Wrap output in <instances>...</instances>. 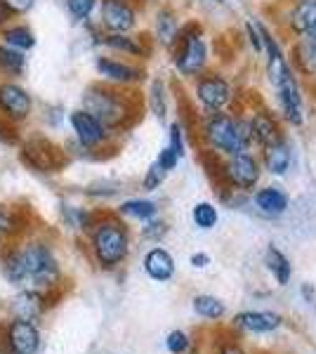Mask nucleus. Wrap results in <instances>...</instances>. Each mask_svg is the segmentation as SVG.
I'll use <instances>...</instances> for the list:
<instances>
[{"label":"nucleus","mask_w":316,"mask_h":354,"mask_svg":"<svg viewBox=\"0 0 316 354\" xmlns=\"http://www.w3.org/2000/svg\"><path fill=\"white\" fill-rule=\"evenodd\" d=\"M26 66V57L24 53H19V50L15 48H8V45H0V73L3 76H19L21 71H24Z\"/></svg>","instance_id":"c85d7f7f"},{"label":"nucleus","mask_w":316,"mask_h":354,"mask_svg":"<svg viewBox=\"0 0 316 354\" xmlns=\"http://www.w3.org/2000/svg\"><path fill=\"white\" fill-rule=\"evenodd\" d=\"M284 31L292 38H302L316 26V0H288L279 17Z\"/></svg>","instance_id":"9b49d317"},{"label":"nucleus","mask_w":316,"mask_h":354,"mask_svg":"<svg viewBox=\"0 0 316 354\" xmlns=\"http://www.w3.org/2000/svg\"><path fill=\"white\" fill-rule=\"evenodd\" d=\"M196 137L203 145V149L215 158H227L241 149L236 113L232 111H215L201 113L196 125Z\"/></svg>","instance_id":"7ed1b4c3"},{"label":"nucleus","mask_w":316,"mask_h":354,"mask_svg":"<svg viewBox=\"0 0 316 354\" xmlns=\"http://www.w3.org/2000/svg\"><path fill=\"white\" fill-rule=\"evenodd\" d=\"M142 265H145L147 277L154 279V281H170V279L175 277V260H172V255L168 250L158 248V245L149 250Z\"/></svg>","instance_id":"4be33fe9"},{"label":"nucleus","mask_w":316,"mask_h":354,"mask_svg":"<svg viewBox=\"0 0 316 354\" xmlns=\"http://www.w3.org/2000/svg\"><path fill=\"white\" fill-rule=\"evenodd\" d=\"M3 274L10 283H21L26 279V265L21 258V250H12L3 260Z\"/></svg>","instance_id":"2f4dec72"},{"label":"nucleus","mask_w":316,"mask_h":354,"mask_svg":"<svg viewBox=\"0 0 316 354\" xmlns=\"http://www.w3.org/2000/svg\"><path fill=\"white\" fill-rule=\"evenodd\" d=\"M95 68L102 81L106 85H113V88H130V85L145 81V68L130 64V62L116 59V57H106V55L97 57Z\"/></svg>","instance_id":"9d476101"},{"label":"nucleus","mask_w":316,"mask_h":354,"mask_svg":"<svg viewBox=\"0 0 316 354\" xmlns=\"http://www.w3.org/2000/svg\"><path fill=\"white\" fill-rule=\"evenodd\" d=\"M192 265L194 267H198V270H203V267H208L210 265V258L205 253H194L192 255Z\"/></svg>","instance_id":"a19ab883"},{"label":"nucleus","mask_w":316,"mask_h":354,"mask_svg":"<svg viewBox=\"0 0 316 354\" xmlns=\"http://www.w3.org/2000/svg\"><path fill=\"white\" fill-rule=\"evenodd\" d=\"M120 215H125V218H132V220H154L158 213V205L154 201H147V198H130V201H123L118 208Z\"/></svg>","instance_id":"bb28decb"},{"label":"nucleus","mask_w":316,"mask_h":354,"mask_svg":"<svg viewBox=\"0 0 316 354\" xmlns=\"http://www.w3.org/2000/svg\"><path fill=\"white\" fill-rule=\"evenodd\" d=\"M100 45L113 50V53L137 57V59H149L151 45L147 43V36H132V33H102Z\"/></svg>","instance_id":"f3484780"},{"label":"nucleus","mask_w":316,"mask_h":354,"mask_svg":"<svg viewBox=\"0 0 316 354\" xmlns=\"http://www.w3.org/2000/svg\"><path fill=\"white\" fill-rule=\"evenodd\" d=\"M168 234V225H165L163 220H147L145 230H142V236L145 239H151V241H160V239Z\"/></svg>","instance_id":"4c0bfd02"},{"label":"nucleus","mask_w":316,"mask_h":354,"mask_svg":"<svg viewBox=\"0 0 316 354\" xmlns=\"http://www.w3.org/2000/svg\"><path fill=\"white\" fill-rule=\"evenodd\" d=\"M3 41L8 48H15L19 53H26V50L36 48V36H33L31 28L26 26H10L3 31Z\"/></svg>","instance_id":"c756f323"},{"label":"nucleus","mask_w":316,"mask_h":354,"mask_svg":"<svg viewBox=\"0 0 316 354\" xmlns=\"http://www.w3.org/2000/svg\"><path fill=\"white\" fill-rule=\"evenodd\" d=\"M100 0H66V12L73 21H88Z\"/></svg>","instance_id":"72a5a7b5"},{"label":"nucleus","mask_w":316,"mask_h":354,"mask_svg":"<svg viewBox=\"0 0 316 354\" xmlns=\"http://www.w3.org/2000/svg\"><path fill=\"white\" fill-rule=\"evenodd\" d=\"M192 222L196 230L210 232V230H215L217 222H220V210H217V205L210 201H198L192 208Z\"/></svg>","instance_id":"cd10ccee"},{"label":"nucleus","mask_w":316,"mask_h":354,"mask_svg":"<svg viewBox=\"0 0 316 354\" xmlns=\"http://www.w3.org/2000/svg\"><path fill=\"white\" fill-rule=\"evenodd\" d=\"M264 265H267V270L274 274V279L279 281V286H288L290 274H292L290 260L286 258V255L281 253V250L274 243L269 245L267 253H264Z\"/></svg>","instance_id":"393cba45"},{"label":"nucleus","mask_w":316,"mask_h":354,"mask_svg":"<svg viewBox=\"0 0 316 354\" xmlns=\"http://www.w3.org/2000/svg\"><path fill=\"white\" fill-rule=\"evenodd\" d=\"M168 147L170 151H175L180 158H185L187 151V137H185V123L182 121H172L168 125Z\"/></svg>","instance_id":"473e14b6"},{"label":"nucleus","mask_w":316,"mask_h":354,"mask_svg":"<svg viewBox=\"0 0 316 354\" xmlns=\"http://www.w3.org/2000/svg\"><path fill=\"white\" fill-rule=\"evenodd\" d=\"M262 173L264 170L257 151H236L222 158L220 163V175L232 187V192H252L260 185Z\"/></svg>","instance_id":"423d86ee"},{"label":"nucleus","mask_w":316,"mask_h":354,"mask_svg":"<svg viewBox=\"0 0 316 354\" xmlns=\"http://www.w3.org/2000/svg\"><path fill=\"white\" fill-rule=\"evenodd\" d=\"M88 113L100 121L104 128L113 130H120L125 125H130V121L135 118V100L123 93V90L113 88V85H106V83H100V85H90L83 95V106Z\"/></svg>","instance_id":"f257e3e1"},{"label":"nucleus","mask_w":316,"mask_h":354,"mask_svg":"<svg viewBox=\"0 0 316 354\" xmlns=\"http://www.w3.org/2000/svg\"><path fill=\"white\" fill-rule=\"evenodd\" d=\"M21 258H24L26 265V279H31L33 283L43 288H50L57 283L59 279V267H57V260L53 255V250L45 243H31L21 250Z\"/></svg>","instance_id":"6e6552de"},{"label":"nucleus","mask_w":316,"mask_h":354,"mask_svg":"<svg viewBox=\"0 0 316 354\" xmlns=\"http://www.w3.org/2000/svg\"><path fill=\"white\" fill-rule=\"evenodd\" d=\"M257 156H260V163H262L264 173H269L274 177L288 175V170L292 165V149H290L288 137H281V140L272 142V145L262 147Z\"/></svg>","instance_id":"2eb2a0df"},{"label":"nucleus","mask_w":316,"mask_h":354,"mask_svg":"<svg viewBox=\"0 0 316 354\" xmlns=\"http://www.w3.org/2000/svg\"><path fill=\"white\" fill-rule=\"evenodd\" d=\"M272 93L277 100V116L281 118V123L290 125V128H302L307 123V102H304L300 76L292 73L288 81H284Z\"/></svg>","instance_id":"0eeeda50"},{"label":"nucleus","mask_w":316,"mask_h":354,"mask_svg":"<svg viewBox=\"0 0 316 354\" xmlns=\"http://www.w3.org/2000/svg\"><path fill=\"white\" fill-rule=\"evenodd\" d=\"M93 250L102 267H116L128 258L130 234L123 222L102 220L93 232Z\"/></svg>","instance_id":"39448f33"},{"label":"nucleus","mask_w":316,"mask_h":354,"mask_svg":"<svg viewBox=\"0 0 316 354\" xmlns=\"http://www.w3.org/2000/svg\"><path fill=\"white\" fill-rule=\"evenodd\" d=\"M24 158H26V163H31L33 168L40 170V173H50L57 163L55 149L48 145V142H31V145H26Z\"/></svg>","instance_id":"b1692460"},{"label":"nucleus","mask_w":316,"mask_h":354,"mask_svg":"<svg viewBox=\"0 0 316 354\" xmlns=\"http://www.w3.org/2000/svg\"><path fill=\"white\" fill-rule=\"evenodd\" d=\"M3 3L8 5V10L12 15H26L36 5V0H3Z\"/></svg>","instance_id":"ea45409f"},{"label":"nucleus","mask_w":316,"mask_h":354,"mask_svg":"<svg viewBox=\"0 0 316 354\" xmlns=\"http://www.w3.org/2000/svg\"><path fill=\"white\" fill-rule=\"evenodd\" d=\"M210 3H217V5H224L227 0H210Z\"/></svg>","instance_id":"c03bdc74"},{"label":"nucleus","mask_w":316,"mask_h":354,"mask_svg":"<svg viewBox=\"0 0 316 354\" xmlns=\"http://www.w3.org/2000/svg\"><path fill=\"white\" fill-rule=\"evenodd\" d=\"M194 312L203 319H210V322H217V319L224 317V302L217 300L215 295H196L194 298Z\"/></svg>","instance_id":"7c9ffc66"},{"label":"nucleus","mask_w":316,"mask_h":354,"mask_svg":"<svg viewBox=\"0 0 316 354\" xmlns=\"http://www.w3.org/2000/svg\"><path fill=\"white\" fill-rule=\"evenodd\" d=\"M10 17H12V12H10V10H8V5H5L3 0H0V26H5V24H8V19H10Z\"/></svg>","instance_id":"79ce46f5"},{"label":"nucleus","mask_w":316,"mask_h":354,"mask_svg":"<svg viewBox=\"0 0 316 354\" xmlns=\"http://www.w3.org/2000/svg\"><path fill=\"white\" fill-rule=\"evenodd\" d=\"M17 222L12 218V213L5 208H0V236H8V234H12L17 230Z\"/></svg>","instance_id":"58836bf2"},{"label":"nucleus","mask_w":316,"mask_h":354,"mask_svg":"<svg viewBox=\"0 0 316 354\" xmlns=\"http://www.w3.org/2000/svg\"><path fill=\"white\" fill-rule=\"evenodd\" d=\"M192 93L201 113L229 111L236 104V97H239L234 83L222 71H215V68H208L198 78H194Z\"/></svg>","instance_id":"20e7f679"},{"label":"nucleus","mask_w":316,"mask_h":354,"mask_svg":"<svg viewBox=\"0 0 316 354\" xmlns=\"http://www.w3.org/2000/svg\"><path fill=\"white\" fill-rule=\"evenodd\" d=\"M172 68L187 81H194L210 68V43L198 21L182 24L177 41L170 48Z\"/></svg>","instance_id":"f03ea898"},{"label":"nucleus","mask_w":316,"mask_h":354,"mask_svg":"<svg viewBox=\"0 0 316 354\" xmlns=\"http://www.w3.org/2000/svg\"><path fill=\"white\" fill-rule=\"evenodd\" d=\"M189 345H192V340H189L185 330H172L168 340H165V347H168L170 354H185L189 350Z\"/></svg>","instance_id":"e433bc0d"},{"label":"nucleus","mask_w":316,"mask_h":354,"mask_svg":"<svg viewBox=\"0 0 316 354\" xmlns=\"http://www.w3.org/2000/svg\"><path fill=\"white\" fill-rule=\"evenodd\" d=\"M147 104H149V111L154 113L158 123H165L168 118V111H170V97H168V83L163 78H151L149 83V90H147Z\"/></svg>","instance_id":"5701e85b"},{"label":"nucleus","mask_w":316,"mask_h":354,"mask_svg":"<svg viewBox=\"0 0 316 354\" xmlns=\"http://www.w3.org/2000/svg\"><path fill=\"white\" fill-rule=\"evenodd\" d=\"M12 310L17 314V319H24V322H31L36 319L40 312H43V298L33 290H24L19 293L12 302Z\"/></svg>","instance_id":"a878e982"},{"label":"nucleus","mask_w":316,"mask_h":354,"mask_svg":"<svg viewBox=\"0 0 316 354\" xmlns=\"http://www.w3.org/2000/svg\"><path fill=\"white\" fill-rule=\"evenodd\" d=\"M224 354H241V352L236 350V347H229V350H227V352H224Z\"/></svg>","instance_id":"37998d69"},{"label":"nucleus","mask_w":316,"mask_h":354,"mask_svg":"<svg viewBox=\"0 0 316 354\" xmlns=\"http://www.w3.org/2000/svg\"><path fill=\"white\" fill-rule=\"evenodd\" d=\"M8 340H10V350L15 354H36L40 347L38 328L31 322H24V319L12 322V326L8 330Z\"/></svg>","instance_id":"aec40b11"},{"label":"nucleus","mask_w":316,"mask_h":354,"mask_svg":"<svg viewBox=\"0 0 316 354\" xmlns=\"http://www.w3.org/2000/svg\"><path fill=\"white\" fill-rule=\"evenodd\" d=\"M68 123H71L73 135H76L78 145L83 149H100L111 137V130L104 128L93 113H88L85 109H76L68 113Z\"/></svg>","instance_id":"f8f14e48"},{"label":"nucleus","mask_w":316,"mask_h":354,"mask_svg":"<svg viewBox=\"0 0 316 354\" xmlns=\"http://www.w3.org/2000/svg\"><path fill=\"white\" fill-rule=\"evenodd\" d=\"M165 177H168V170H165L158 161H154L151 165H149L145 180H142V187H145V192H156L158 187L165 182Z\"/></svg>","instance_id":"c9c22d12"},{"label":"nucleus","mask_w":316,"mask_h":354,"mask_svg":"<svg viewBox=\"0 0 316 354\" xmlns=\"http://www.w3.org/2000/svg\"><path fill=\"white\" fill-rule=\"evenodd\" d=\"M100 24L104 33H132L137 26L135 0H102Z\"/></svg>","instance_id":"1a4fd4ad"},{"label":"nucleus","mask_w":316,"mask_h":354,"mask_svg":"<svg viewBox=\"0 0 316 354\" xmlns=\"http://www.w3.org/2000/svg\"><path fill=\"white\" fill-rule=\"evenodd\" d=\"M288 57L297 76L307 78L309 83L316 85V41H312L309 36L292 38Z\"/></svg>","instance_id":"dca6fc26"},{"label":"nucleus","mask_w":316,"mask_h":354,"mask_svg":"<svg viewBox=\"0 0 316 354\" xmlns=\"http://www.w3.org/2000/svg\"><path fill=\"white\" fill-rule=\"evenodd\" d=\"M33 109V100L21 85L17 83H0V111H3L5 121L21 123L28 118V113Z\"/></svg>","instance_id":"ddd939ff"},{"label":"nucleus","mask_w":316,"mask_h":354,"mask_svg":"<svg viewBox=\"0 0 316 354\" xmlns=\"http://www.w3.org/2000/svg\"><path fill=\"white\" fill-rule=\"evenodd\" d=\"M182 31V19L180 15L172 8H160L154 15V41H156L160 48L170 50L172 43L177 41Z\"/></svg>","instance_id":"6ab92c4d"},{"label":"nucleus","mask_w":316,"mask_h":354,"mask_svg":"<svg viewBox=\"0 0 316 354\" xmlns=\"http://www.w3.org/2000/svg\"><path fill=\"white\" fill-rule=\"evenodd\" d=\"M252 203H255L257 213L267 215V218H281L286 215V210L290 208V198L281 187H262V189H255L252 194Z\"/></svg>","instance_id":"a211bd4d"},{"label":"nucleus","mask_w":316,"mask_h":354,"mask_svg":"<svg viewBox=\"0 0 316 354\" xmlns=\"http://www.w3.org/2000/svg\"><path fill=\"white\" fill-rule=\"evenodd\" d=\"M243 36L245 43L250 45V50L257 57H262L264 53V43H262V31H260V19H245L243 24Z\"/></svg>","instance_id":"f704fd0d"},{"label":"nucleus","mask_w":316,"mask_h":354,"mask_svg":"<svg viewBox=\"0 0 316 354\" xmlns=\"http://www.w3.org/2000/svg\"><path fill=\"white\" fill-rule=\"evenodd\" d=\"M284 319L277 312H241L234 317V326L248 330V333H272L281 326Z\"/></svg>","instance_id":"412c9836"},{"label":"nucleus","mask_w":316,"mask_h":354,"mask_svg":"<svg viewBox=\"0 0 316 354\" xmlns=\"http://www.w3.org/2000/svg\"><path fill=\"white\" fill-rule=\"evenodd\" d=\"M248 113V121L252 125V135H255V142H257V151L262 149V147L272 145V142L281 140V137H286L284 133V123H281V118L277 116V111L267 109V106H252Z\"/></svg>","instance_id":"4468645a"}]
</instances>
